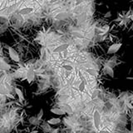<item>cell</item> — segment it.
Returning <instances> with one entry per match:
<instances>
[{"label": "cell", "instance_id": "cell-16", "mask_svg": "<svg viewBox=\"0 0 133 133\" xmlns=\"http://www.w3.org/2000/svg\"><path fill=\"white\" fill-rule=\"evenodd\" d=\"M43 109L42 108H41L40 109V111L38 112V113H37V118L40 121L41 119L42 118V117H43Z\"/></svg>", "mask_w": 133, "mask_h": 133}, {"label": "cell", "instance_id": "cell-9", "mask_svg": "<svg viewBox=\"0 0 133 133\" xmlns=\"http://www.w3.org/2000/svg\"><path fill=\"white\" fill-rule=\"evenodd\" d=\"M14 90H15V93H16L17 96L18 97V98H19V101L21 102H22L24 100H25V98H24V95H23V93H22V91L19 88H18V87H15Z\"/></svg>", "mask_w": 133, "mask_h": 133}, {"label": "cell", "instance_id": "cell-8", "mask_svg": "<svg viewBox=\"0 0 133 133\" xmlns=\"http://www.w3.org/2000/svg\"><path fill=\"white\" fill-rule=\"evenodd\" d=\"M50 112L53 114H56V115L58 116H63L64 114H66V112L64 111L63 109H61V108H52L50 110Z\"/></svg>", "mask_w": 133, "mask_h": 133}, {"label": "cell", "instance_id": "cell-23", "mask_svg": "<svg viewBox=\"0 0 133 133\" xmlns=\"http://www.w3.org/2000/svg\"></svg>", "mask_w": 133, "mask_h": 133}, {"label": "cell", "instance_id": "cell-12", "mask_svg": "<svg viewBox=\"0 0 133 133\" xmlns=\"http://www.w3.org/2000/svg\"><path fill=\"white\" fill-rule=\"evenodd\" d=\"M61 122V119L57 118V117H53L49 120H48V124L49 125H57Z\"/></svg>", "mask_w": 133, "mask_h": 133}, {"label": "cell", "instance_id": "cell-15", "mask_svg": "<svg viewBox=\"0 0 133 133\" xmlns=\"http://www.w3.org/2000/svg\"><path fill=\"white\" fill-rule=\"evenodd\" d=\"M7 24H3L0 26V33H4L7 30Z\"/></svg>", "mask_w": 133, "mask_h": 133}, {"label": "cell", "instance_id": "cell-21", "mask_svg": "<svg viewBox=\"0 0 133 133\" xmlns=\"http://www.w3.org/2000/svg\"><path fill=\"white\" fill-rule=\"evenodd\" d=\"M84 0H77V5H78V4H81V3L83 2Z\"/></svg>", "mask_w": 133, "mask_h": 133}, {"label": "cell", "instance_id": "cell-5", "mask_svg": "<svg viewBox=\"0 0 133 133\" xmlns=\"http://www.w3.org/2000/svg\"><path fill=\"white\" fill-rule=\"evenodd\" d=\"M69 46H70V44H69V43L60 44L55 48V49H53L52 52H54V53H61V52H63L67 51V48H69Z\"/></svg>", "mask_w": 133, "mask_h": 133}, {"label": "cell", "instance_id": "cell-4", "mask_svg": "<svg viewBox=\"0 0 133 133\" xmlns=\"http://www.w3.org/2000/svg\"><path fill=\"white\" fill-rule=\"evenodd\" d=\"M121 46H122V43H121V42H120V43H113V44H112L111 46L109 47V48H108L107 52H106V53H107V54H114V53H116V52H117L119 51L120 48H121Z\"/></svg>", "mask_w": 133, "mask_h": 133}, {"label": "cell", "instance_id": "cell-1", "mask_svg": "<svg viewBox=\"0 0 133 133\" xmlns=\"http://www.w3.org/2000/svg\"><path fill=\"white\" fill-rule=\"evenodd\" d=\"M93 123L97 129H99L102 126V115L98 110H95L93 113Z\"/></svg>", "mask_w": 133, "mask_h": 133}, {"label": "cell", "instance_id": "cell-3", "mask_svg": "<svg viewBox=\"0 0 133 133\" xmlns=\"http://www.w3.org/2000/svg\"><path fill=\"white\" fill-rule=\"evenodd\" d=\"M8 55L10 57L11 60H13L14 62H16V63H19L20 62V58H19V55L17 52V51L15 49H14L11 47H8Z\"/></svg>", "mask_w": 133, "mask_h": 133}, {"label": "cell", "instance_id": "cell-19", "mask_svg": "<svg viewBox=\"0 0 133 133\" xmlns=\"http://www.w3.org/2000/svg\"><path fill=\"white\" fill-rule=\"evenodd\" d=\"M87 72L91 75H96V72L93 69H87Z\"/></svg>", "mask_w": 133, "mask_h": 133}, {"label": "cell", "instance_id": "cell-11", "mask_svg": "<svg viewBox=\"0 0 133 133\" xmlns=\"http://www.w3.org/2000/svg\"><path fill=\"white\" fill-rule=\"evenodd\" d=\"M40 58L42 61H46L48 59V52H47V49L45 48H42L41 49V55Z\"/></svg>", "mask_w": 133, "mask_h": 133}, {"label": "cell", "instance_id": "cell-2", "mask_svg": "<svg viewBox=\"0 0 133 133\" xmlns=\"http://www.w3.org/2000/svg\"><path fill=\"white\" fill-rule=\"evenodd\" d=\"M34 78H35V71L33 70V67H31L28 70H27V72H26V75L23 79H22V81L27 79V82H28V83H31L32 82H33Z\"/></svg>", "mask_w": 133, "mask_h": 133}, {"label": "cell", "instance_id": "cell-18", "mask_svg": "<svg viewBox=\"0 0 133 133\" xmlns=\"http://www.w3.org/2000/svg\"><path fill=\"white\" fill-rule=\"evenodd\" d=\"M83 10V5H79L78 4V6L77 7V9L75 10V12L76 13H77V14H80V13L82 12V11Z\"/></svg>", "mask_w": 133, "mask_h": 133}, {"label": "cell", "instance_id": "cell-7", "mask_svg": "<svg viewBox=\"0 0 133 133\" xmlns=\"http://www.w3.org/2000/svg\"><path fill=\"white\" fill-rule=\"evenodd\" d=\"M32 12H33V7H25L19 9V12L18 13L21 15H28Z\"/></svg>", "mask_w": 133, "mask_h": 133}, {"label": "cell", "instance_id": "cell-6", "mask_svg": "<svg viewBox=\"0 0 133 133\" xmlns=\"http://www.w3.org/2000/svg\"><path fill=\"white\" fill-rule=\"evenodd\" d=\"M103 72L105 74L109 75L111 77H114V70L112 67H110L109 65L106 64L103 67Z\"/></svg>", "mask_w": 133, "mask_h": 133}, {"label": "cell", "instance_id": "cell-13", "mask_svg": "<svg viewBox=\"0 0 133 133\" xmlns=\"http://www.w3.org/2000/svg\"><path fill=\"white\" fill-rule=\"evenodd\" d=\"M28 121L30 124H32V125H37L39 122V120L37 118V117H29Z\"/></svg>", "mask_w": 133, "mask_h": 133}, {"label": "cell", "instance_id": "cell-10", "mask_svg": "<svg viewBox=\"0 0 133 133\" xmlns=\"http://www.w3.org/2000/svg\"><path fill=\"white\" fill-rule=\"evenodd\" d=\"M63 68L64 69L66 72H72V71H73L74 67L73 65L71 64L70 63H66L65 64L63 65Z\"/></svg>", "mask_w": 133, "mask_h": 133}, {"label": "cell", "instance_id": "cell-17", "mask_svg": "<svg viewBox=\"0 0 133 133\" xmlns=\"http://www.w3.org/2000/svg\"><path fill=\"white\" fill-rule=\"evenodd\" d=\"M10 68V67L8 66V65L5 64L4 63H0V69L1 70H6V69H9Z\"/></svg>", "mask_w": 133, "mask_h": 133}, {"label": "cell", "instance_id": "cell-14", "mask_svg": "<svg viewBox=\"0 0 133 133\" xmlns=\"http://www.w3.org/2000/svg\"><path fill=\"white\" fill-rule=\"evenodd\" d=\"M78 89H79V91L82 92V91H84V90L86 89V82L85 81H81L80 82V83L78 84Z\"/></svg>", "mask_w": 133, "mask_h": 133}, {"label": "cell", "instance_id": "cell-22", "mask_svg": "<svg viewBox=\"0 0 133 133\" xmlns=\"http://www.w3.org/2000/svg\"><path fill=\"white\" fill-rule=\"evenodd\" d=\"M84 1H87V2H90V1H93V0H84Z\"/></svg>", "mask_w": 133, "mask_h": 133}, {"label": "cell", "instance_id": "cell-20", "mask_svg": "<svg viewBox=\"0 0 133 133\" xmlns=\"http://www.w3.org/2000/svg\"><path fill=\"white\" fill-rule=\"evenodd\" d=\"M111 17H112V12L111 11H108V12L104 15V18H111Z\"/></svg>", "mask_w": 133, "mask_h": 133}]
</instances>
